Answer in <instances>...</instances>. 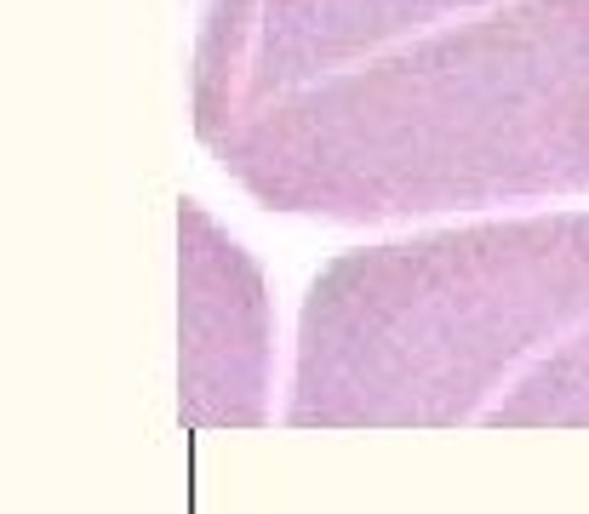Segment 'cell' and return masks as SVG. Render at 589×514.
I'll return each mask as SVG.
<instances>
[{
	"label": "cell",
	"instance_id": "5b68a950",
	"mask_svg": "<svg viewBox=\"0 0 589 514\" xmlns=\"http://www.w3.org/2000/svg\"><path fill=\"white\" fill-rule=\"evenodd\" d=\"M486 429H589V326L520 371V384L481 411Z\"/></svg>",
	"mask_w": 589,
	"mask_h": 514
},
{
	"label": "cell",
	"instance_id": "7a4b0ae2",
	"mask_svg": "<svg viewBox=\"0 0 589 514\" xmlns=\"http://www.w3.org/2000/svg\"><path fill=\"white\" fill-rule=\"evenodd\" d=\"M589 326V212L435 229L333 258L304 297L292 429H457Z\"/></svg>",
	"mask_w": 589,
	"mask_h": 514
},
{
	"label": "cell",
	"instance_id": "6da1fadb",
	"mask_svg": "<svg viewBox=\"0 0 589 514\" xmlns=\"http://www.w3.org/2000/svg\"><path fill=\"white\" fill-rule=\"evenodd\" d=\"M194 137L257 206L383 223L589 189V0H504L309 81L194 63Z\"/></svg>",
	"mask_w": 589,
	"mask_h": 514
},
{
	"label": "cell",
	"instance_id": "3957f363",
	"mask_svg": "<svg viewBox=\"0 0 589 514\" xmlns=\"http://www.w3.org/2000/svg\"><path fill=\"white\" fill-rule=\"evenodd\" d=\"M183 229V423L257 429L270 389V297L257 263L201 200L178 206Z\"/></svg>",
	"mask_w": 589,
	"mask_h": 514
},
{
	"label": "cell",
	"instance_id": "277c9868",
	"mask_svg": "<svg viewBox=\"0 0 589 514\" xmlns=\"http://www.w3.org/2000/svg\"><path fill=\"white\" fill-rule=\"evenodd\" d=\"M486 0H212L194 63L235 69L252 92L309 81Z\"/></svg>",
	"mask_w": 589,
	"mask_h": 514
}]
</instances>
